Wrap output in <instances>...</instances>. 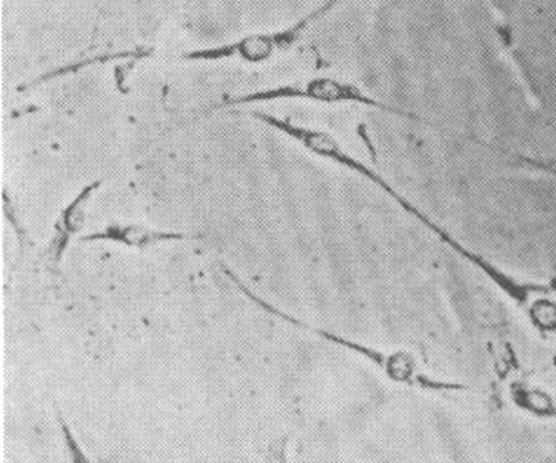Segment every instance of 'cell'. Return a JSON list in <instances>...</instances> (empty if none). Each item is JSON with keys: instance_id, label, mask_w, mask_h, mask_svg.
<instances>
[{"instance_id": "7", "label": "cell", "mask_w": 556, "mask_h": 463, "mask_svg": "<svg viewBox=\"0 0 556 463\" xmlns=\"http://www.w3.org/2000/svg\"><path fill=\"white\" fill-rule=\"evenodd\" d=\"M290 437L283 436L275 439L274 442L268 443L265 450V463H290L289 462V446Z\"/></svg>"}, {"instance_id": "4", "label": "cell", "mask_w": 556, "mask_h": 463, "mask_svg": "<svg viewBox=\"0 0 556 463\" xmlns=\"http://www.w3.org/2000/svg\"><path fill=\"white\" fill-rule=\"evenodd\" d=\"M103 179H98V181L85 185L56 217L55 223H53L52 237H50L46 254H43V260L52 272H59L70 244L84 229L88 204L97 194L98 189L103 185Z\"/></svg>"}, {"instance_id": "5", "label": "cell", "mask_w": 556, "mask_h": 463, "mask_svg": "<svg viewBox=\"0 0 556 463\" xmlns=\"http://www.w3.org/2000/svg\"><path fill=\"white\" fill-rule=\"evenodd\" d=\"M191 235L174 230L154 229V227L144 226V223H110L103 229L94 230L90 234L81 235V244H93V242H109V244L122 245L126 248H136V250H147V248L156 247L161 244H170V242L191 241Z\"/></svg>"}, {"instance_id": "1", "label": "cell", "mask_w": 556, "mask_h": 463, "mask_svg": "<svg viewBox=\"0 0 556 463\" xmlns=\"http://www.w3.org/2000/svg\"><path fill=\"white\" fill-rule=\"evenodd\" d=\"M220 270H223L224 276L229 279L243 296H248L249 300H251L255 307L265 311V313L271 314V317L278 318V320L286 321L290 326L299 327V330L306 331V333H312V335L330 343V345L337 346V348L358 356V358L368 362L369 366L378 370L379 373L387 377L388 381H391V383L413 387V389H419L422 390V393L441 394V396H445V394L464 393V390H466L464 383L442 380V377L434 376V374H429L428 371L422 370L421 362L417 361L416 356L407 351V349H379L375 348V346H368L365 345V343L346 338V336L338 335L334 331L313 326V324L305 323V321L300 320V318L280 310V308L271 305L270 301L262 298L251 286L245 285V283L239 279V275L233 273V270H230L227 265L220 263Z\"/></svg>"}, {"instance_id": "2", "label": "cell", "mask_w": 556, "mask_h": 463, "mask_svg": "<svg viewBox=\"0 0 556 463\" xmlns=\"http://www.w3.org/2000/svg\"><path fill=\"white\" fill-rule=\"evenodd\" d=\"M277 102H312L318 105H353L365 106L369 110L388 113L396 118L407 121L422 123L421 116L414 115L400 106L390 105L379 98L366 93L362 87L352 81L340 80L334 77H312L303 80L289 81V83L274 85L261 88L249 93L224 97L223 102L211 106L213 112L226 108H240V106L267 105Z\"/></svg>"}, {"instance_id": "3", "label": "cell", "mask_w": 556, "mask_h": 463, "mask_svg": "<svg viewBox=\"0 0 556 463\" xmlns=\"http://www.w3.org/2000/svg\"><path fill=\"white\" fill-rule=\"evenodd\" d=\"M344 0H325L324 4L309 11L293 24L274 30L254 31L220 46L189 50L182 55L188 62H224L239 60L249 65H262L271 62L278 55L290 52L308 34L313 25L327 18Z\"/></svg>"}, {"instance_id": "6", "label": "cell", "mask_w": 556, "mask_h": 463, "mask_svg": "<svg viewBox=\"0 0 556 463\" xmlns=\"http://www.w3.org/2000/svg\"><path fill=\"white\" fill-rule=\"evenodd\" d=\"M56 424H59L60 437H62V446L68 463H94L78 437L75 436L74 428L60 411H56Z\"/></svg>"}]
</instances>
